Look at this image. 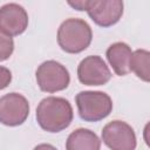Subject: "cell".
<instances>
[{
    "label": "cell",
    "mask_w": 150,
    "mask_h": 150,
    "mask_svg": "<svg viewBox=\"0 0 150 150\" xmlns=\"http://www.w3.org/2000/svg\"><path fill=\"white\" fill-rule=\"evenodd\" d=\"M36 122L47 132H60L68 128L73 121L71 104L63 97L48 96L38 104Z\"/></svg>",
    "instance_id": "6da1fadb"
},
{
    "label": "cell",
    "mask_w": 150,
    "mask_h": 150,
    "mask_svg": "<svg viewBox=\"0 0 150 150\" xmlns=\"http://www.w3.org/2000/svg\"><path fill=\"white\" fill-rule=\"evenodd\" d=\"M93 40V32L87 21L77 18L64 20L57 29V43L69 54H79L87 49Z\"/></svg>",
    "instance_id": "7a4b0ae2"
},
{
    "label": "cell",
    "mask_w": 150,
    "mask_h": 150,
    "mask_svg": "<svg viewBox=\"0 0 150 150\" xmlns=\"http://www.w3.org/2000/svg\"><path fill=\"white\" fill-rule=\"evenodd\" d=\"M75 102L79 116L86 122H98L108 117L112 110L111 97L103 91H80Z\"/></svg>",
    "instance_id": "3957f363"
},
{
    "label": "cell",
    "mask_w": 150,
    "mask_h": 150,
    "mask_svg": "<svg viewBox=\"0 0 150 150\" xmlns=\"http://www.w3.org/2000/svg\"><path fill=\"white\" fill-rule=\"evenodd\" d=\"M39 88L45 93H56L68 88L70 75L68 69L60 62L48 60L42 62L35 73Z\"/></svg>",
    "instance_id": "277c9868"
},
{
    "label": "cell",
    "mask_w": 150,
    "mask_h": 150,
    "mask_svg": "<svg viewBox=\"0 0 150 150\" xmlns=\"http://www.w3.org/2000/svg\"><path fill=\"white\" fill-rule=\"evenodd\" d=\"M102 141L110 150H135L136 134L127 122L115 120L102 129Z\"/></svg>",
    "instance_id": "5b68a950"
},
{
    "label": "cell",
    "mask_w": 150,
    "mask_h": 150,
    "mask_svg": "<svg viewBox=\"0 0 150 150\" xmlns=\"http://www.w3.org/2000/svg\"><path fill=\"white\" fill-rule=\"evenodd\" d=\"M29 103L19 93H9L0 97V123L7 127L21 125L29 115Z\"/></svg>",
    "instance_id": "8992f818"
},
{
    "label": "cell",
    "mask_w": 150,
    "mask_h": 150,
    "mask_svg": "<svg viewBox=\"0 0 150 150\" xmlns=\"http://www.w3.org/2000/svg\"><path fill=\"white\" fill-rule=\"evenodd\" d=\"M123 1L121 0H88L87 13L100 27L114 26L123 15Z\"/></svg>",
    "instance_id": "52a82bcc"
},
{
    "label": "cell",
    "mask_w": 150,
    "mask_h": 150,
    "mask_svg": "<svg viewBox=\"0 0 150 150\" xmlns=\"http://www.w3.org/2000/svg\"><path fill=\"white\" fill-rule=\"evenodd\" d=\"M77 77L84 86H103L110 81L111 73L101 56L89 55L79 63Z\"/></svg>",
    "instance_id": "ba28073f"
},
{
    "label": "cell",
    "mask_w": 150,
    "mask_h": 150,
    "mask_svg": "<svg viewBox=\"0 0 150 150\" xmlns=\"http://www.w3.org/2000/svg\"><path fill=\"white\" fill-rule=\"evenodd\" d=\"M28 27V14L19 4H6L0 7V29L9 36L22 34Z\"/></svg>",
    "instance_id": "9c48e42d"
},
{
    "label": "cell",
    "mask_w": 150,
    "mask_h": 150,
    "mask_svg": "<svg viewBox=\"0 0 150 150\" xmlns=\"http://www.w3.org/2000/svg\"><path fill=\"white\" fill-rule=\"evenodd\" d=\"M131 55V48L125 42H115L110 45L105 52L109 64L118 76H125L130 73Z\"/></svg>",
    "instance_id": "30bf717a"
},
{
    "label": "cell",
    "mask_w": 150,
    "mask_h": 150,
    "mask_svg": "<svg viewBox=\"0 0 150 150\" xmlns=\"http://www.w3.org/2000/svg\"><path fill=\"white\" fill-rule=\"evenodd\" d=\"M101 141L98 136L84 128H79L69 134L66 141V150H100Z\"/></svg>",
    "instance_id": "8fae6325"
},
{
    "label": "cell",
    "mask_w": 150,
    "mask_h": 150,
    "mask_svg": "<svg viewBox=\"0 0 150 150\" xmlns=\"http://www.w3.org/2000/svg\"><path fill=\"white\" fill-rule=\"evenodd\" d=\"M130 71L144 82L150 81V53L146 49H136L130 59Z\"/></svg>",
    "instance_id": "7c38bea8"
},
{
    "label": "cell",
    "mask_w": 150,
    "mask_h": 150,
    "mask_svg": "<svg viewBox=\"0 0 150 150\" xmlns=\"http://www.w3.org/2000/svg\"><path fill=\"white\" fill-rule=\"evenodd\" d=\"M14 52L13 38L0 29V62L8 60Z\"/></svg>",
    "instance_id": "4fadbf2b"
},
{
    "label": "cell",
    "mask_w": 150,
    "mask_h": 150,
    "mask_svg": "<svg viewBox=\"0 0 150 150\" xmlns=\"http://www.w3.org/2000/svg\"><path fill=\"white\" fill-rule=\"evenodd\" d=\"M12 82V73L8 68L0 66V90L7 88Z\"/></svg>",
    "instance_id": "5bb4252c"
},
{
    "label": "cell",
    "mask_w": 150,
    "mask_h": 150,
    "mask_svg": "<svg viewBox=\"0 0 150 150\" xmlns=\"http://www.w3.org/2000/svg\"><path fill=\"white\" fill-rule=\"evenodd\" d=\"M87 2H88V0H80V1H75V2H73V1H68V5L69 6H71L73 8H75L76 11H86V8H87Z\"/></svg>",
    "instance_id": "9a60e30c"
},
{
    "label": "cell",
    "mask_w": 150,
    "mask_h": 150,
    "mask_svg": "<svg viewBox=\"0 0 150 150\" xmlns=\"http://www.w3.org/2000/svg\"><path fill=\"white\" fill-rule=\"evenodd\" d=\"M33 150H57L54 145L48 144V143H42V144H38Z\"/></svg>",
    "instance_id": "2e32d148"
}]
</instances>
